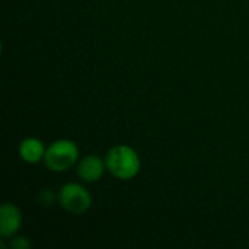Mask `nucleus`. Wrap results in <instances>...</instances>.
Instances as JSON below:
<instances>
[{"label": "nucleus", "instance_id": "1", "mask_svg": "<svg viewBox=\"0 0 249 249\" xmlns=\"http://www.w3.org/2000/svg\"><path fill=\"white\" fill-rule=\"evenodd\" d=\"M107 169L121 181L133 179L142 168V160L139 153L127 146V144H117L109 149L105 156Z\"/></svg>", "mask_w": 249, "mask_h": 249}, {"label": "nucleus", "instance_id": "2", "mask_svg": "<svg viewBox=\"0 0 249 249\" xmlns=\"http://www.w3.org/2000/svg\"><path fill=\"white\" fill-rule=\"evenodd\" d=\"M79 158V147L74 142L60 139L53 142L45 152L44 163L53 172H64L70 169Z\"/></svg>", "mask_w": 249, "mask_h": 249}, {"label": "nucleus", "instance_id": "3", "mask_svg": "<svg viewBox=\"0 0 249 249\" xmlns=\"http://www.w3.org/2000/svg\"><path fill=\"white\" fill-rule=\"evenodd\" d=\"M58 203L67 213L79 216L90 209L92 196L83 185L69 182L58 191Z\"/></svg>", "mask_w": 249, "mask_h": 249}, {"label": "nucleus", "instance_id": "4", "mask_svg": "<svg viewBox=\"0 0 249 249\" xmlns=\"http://www.w3.org/2000/svg\"><path fill=\"white\" fill-rule=\"evenodd\" d=\"M22 226L20 209L13 203H3L0 207V235L3 239L15 236Z\"/></svg>", "mask_w": 249, "mask_h": 249}, {"label": "nucleus", "instance_id": "5", "mask_svg": "<svg viewBox=\"0 0 249 249\" xmlns=\"http://www.w3.org/2000/svg\"><path fill=\"white\" fill-rule=\"evenodd\" d=\"M107 169V162L96 156V155H88L85 156L79 165H77V175L86 181V182H98Z\"/></svg>", "mask_w": 249, "mask_h": 249}, {"label": "nucleus", "instance_id": "6", "mask_svg": "<svg viewBox=\"0 0 249 249\" xmlns=\"http://www.w3.org/2000/svg\"><path fill=\"white\" fill-rule=\"evenodd\" d=\"M45 152H47V149H45L44 143L35 137L23 139L19 144V156L26 163H38V162L44 160Z\"/></svg>", "mask_w": 249, "mask_h": 249}, {"label": "nucleus", "instance_id": "7", "mask_svg": "<svg viewBox=\"0 0 249 249\" xmlns=\"http://www.w3.org/2000/svg\"><path fill=\"white\" fill-rule=\"evenodd\" d=\"M55 198H58V196H55L53 190H42L39 193V203L42 206H53Z\"/></svg>", "mask_w": 249, "mask_h": 249}, {"label": "nucleus", "instance_id": "8", "mask_svg": "<svg viewBox=\"0 0 249 249\" xmlns=\"http://www.w3.org/2000/svg\"><path fill=\"white\" fill-rule=\"evenodd\" d=\"M9 247L12 249H29L31 248V242L25 236H18V238H13L10 241Z\"/></svg>", "mask_w": 249, "mask_h": 249}]
</instances>
